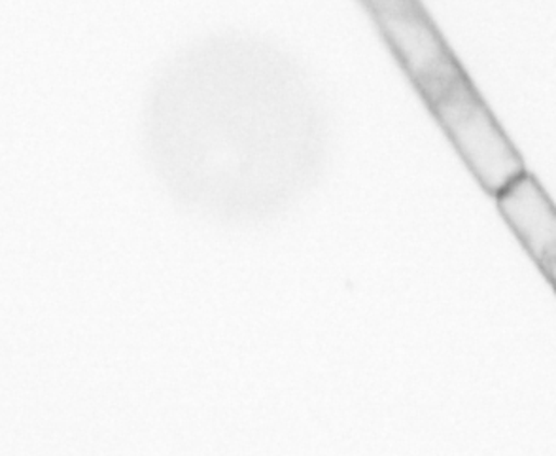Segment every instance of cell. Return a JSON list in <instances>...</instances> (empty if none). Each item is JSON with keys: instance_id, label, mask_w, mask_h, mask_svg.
I'll list each match as a JSON object with an SVG mask.
<instances>
[{"instance_id": "6da1fadb", "label": "cell", "mask_w": 556, "mask_h": 456, "mask_svg": "<svg viewBox=\"0 0 556 456\" xmlns=\"http://www.w3.org/2000/svg\"><path fill=\"white\" fill-rule=\"evenodd\" d=\"M150 169L173 198L220 220L285 211L320 175L330 119L315 78L286 48L218 33L176 52L142 111Z\"/></svg>"}, {"instance_id": "7a4b0ae2", "label": "cell", "mask_w": 556, "mask_h": 456, "mask_svg": "<svg viewBox=\"0 0 556 456\" xmlns=\"http://www.w3.org/2000/svg\"><path fill=\"white\" fill-rule=\"evenodd\" d=\"M426 104L471 175L492 198H498L505 188L528 173L511 140L505 137L468 76H462Z\"/></svg>"}, {"instance_id": "3957f363", "label": "cell", "mask_w": 556, "mask_h": 456, "mask_svg": "<svg viewBox=\"0 0 556 456\" xmlns=\"http://www.w3.org/2000/svg\"><path fill=\"white\" fill-rule=\"evenodd\" d=\"M367 8L426 103L466 76L417 0H371Z\"/></svg>"}, {"instance_id": "277c9868", "label": "cell", "mask_w": 556, "mask_h": 456, "mask_svg": "<svg viewBox=\"0 0 556 456\" xmlns=\"http://www.w3.org/2000/svg\"><path fill=\"white\" fill-rule=\"evenodd\" d=\"M500 213L525 251L556 287V206L540 182L525 173L496 198Z\"/></svg>"}, {"instance_id": "5b68a950", "label": "cell", "mask_w": 556, "mask_h": 456, "mask_svg": "<svg viewBox=\"0 0 556 456\" xmlns=\"http://www.w3.org/2000/svg\"><path fill=\"white\" fill-rule=\"evenodd\" d=\"M364 2H366V4H367V2H371V0H364Z\"/></svg>"}, {"instance_id": "8992f818", "label": "cell", "mask_w": 556, "mask_h": 456, "mask_svg": "<svg viewBox=\"0 0 556 456\" xmlns=\"http://www.w3.org/2000/svg\"><path fill=\"white\" fill-rule=\"evenodd\" d=\"M555 292H556V287H555Z\"/></svg>"}]
</instances>
